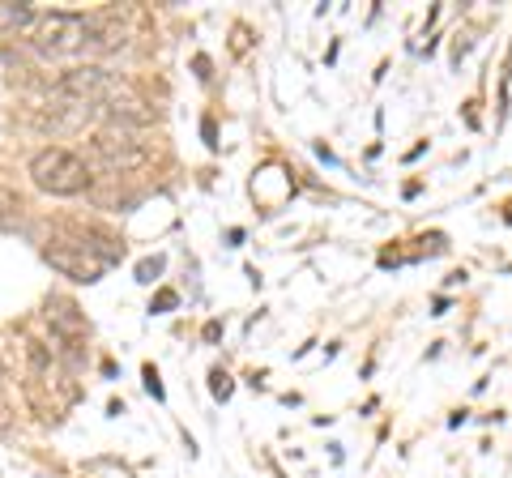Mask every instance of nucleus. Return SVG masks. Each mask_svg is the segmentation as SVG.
<instances>
[{"label": "nucleus", "instance_id": "obj_1", "mask_svg": "<svg viewBox=\"0 0 512 478\" xmlns=\"http://www.w3.org/2000/svg\"><path fill=\"white\" fill-rule=\"evenodd\" d=\"M30 180H35V188L47 197H77L90 188L94 175L82 154H73L64 146H47L30 158Z\"/></svg>", "mask_w": 512, "mask_h": 478}, {"label": "nucleus", "instance_id": "obj_2", "mask_svg": "<svg viewBox=\"0 0 512 478\" xmlns=\"http://www.w3.org/2000/svg\"><path fill=\"white\" fill-rule=\"evenodd\" d=\"M124 94V82L103 65H77L52 82V103H77V107H103Z\"/></svg>", "mask_w": 512, "mask_h": 478}, {"label": "nucleus", "instance_id": "obj_3", "mask_svg": "<svg viewBox=\"0 0 512 478\" xmlns=\"http://www.w3.org/2000/svg\"><path fill=\"white\" fill-rule=\"evenodd\" d=\"M86 150H90L94 163H99L103 171H111V175H128V171H141L150 163L146 141H137L128 129H111V124H103V129L90 133Z\"/></svg>", "mask_w": 512, "mask_h": 478}, {"label": "nucleus", "instance_id": "obj_4", "mask_svg": "<svg viewBox=\"0 0 512 478\" xmlns=\"http://www.w3.org/2000/svg\"><path fill=\"white\" fill-rule=\"evenodd\" d=\"M35 47L43 56H73V52H86V18L82 13H52L43 18Z\"/></svg>", "mask_w": 512, "mask_h": 478}, {"label": "nucleus", "instance_id": "obj_5", "mask_svg": "<svg viewBox=\"0 0 512 478\" xmlns=\"http://www.w3.org/2000/svg\"><path fill=\"white\" fill-rule=\"evenodd\" d=\"M43 261L56 269V274H64V278H73V282H99L103 278V261L94 257V252L86 248V239L82 244H47L43 248Z\"/></svg>", "mask_w": 512, "mask_h": 478}, {"label": "nucleus", "instance_id": "obj_6", "mask_svg": "<svg viewBox=\"0 0 512 478\" xmlns=\"http://www.w3.org/2000/svg\"><path fill=\"white\" fill-rule=\"evenodd\" d=\"M43 316H47V325L56 329V338L64 342V350H73L77 342L86 338V316L77 312V304H73V299L52 295V299H47V312H43Z\"/></svg>", "mask_w": 512, "mask_h": 478}, {"label": "nucleus", "instance_id": "obj_7", "mask_svg": "<svg viewBox=\"0 0 512 478\" xmlns=\"http://www.w3.org/2000/svg\"><path fill=\"white\" fill-rule=\"evenodd\" d=\"M99 111L107 116L111 129H128V133L158 124V111H154V107H146L141 99H124V94H120V99H111V103H103Z\"/></svg>", "mask_w": 512, "mask_h": 478}, {"label": "nucleus", "instance_id": "obj_8", "mask_svg": "<svg viewBox=\"0 0 512 478\" xmlns=\"http://www.w3.org/2000/svg\"><path fill=\"white\" fill-rule=\"evenodd\" d=\"M124 43L128 39L116 13H90L86 18V52H120Z\"/></svg>", "mask_w": 512, "mask_h": 478}, {"label": "nucleus", "instance_id": "obj_9", "mask_svg": "<svg viewBox=\"0 0 512 478\" xmlns=\"http://www.w3.org/2000/svg\"><path fill=\"white\" fill-rule=\"evenodd\" d=\"M35 22V5L26 0H0V35H18Z\"/></svg>", "mask_w": 512, "mask_h": 478}, {"label": "nucleus", "instance_id": "obj_10", "mask_svg": "<svg viewBox=\"0 0 512 478\" xmlns=\"http://www.w3.org/2000/svg\"><path fill=\"white\" fill-rule=\"evenodd\" d=\"M158 274H163V257H146L137 265V282H154Z\"/></svg>", "mask_w": 512, "mask_h": 478}, {"label": "nucleus", "instance_id": "obj_11", "mask_svg": "<svg viewBox=\"0 0 512 478\" xmlns=\"http://www.w3.org/2000/svg\"><path fill=\"white\" fill-rule=\"evenodd\" d=\"M18 210H22V197L9 184H0V214H18Z\"/></svg>", "mask_w": 512, "mask_h": 478}, {"label": "nucleus", "instance_id": "obj_12", "mask_svg": "<svg viewBox=\"0 0 512 478\" xmlns=\"http://www.w3.org/2000/svg\"><path fill=\"white\" fill-rule=\"evenodd\" d=\"M26 350H30V363L43 372V368H52V355L43 350V342H26Z\"/></svg>", "mask_w": 512, "mask_h": 478}, {"label": "nucleus", "instance_id": "obj_13", "mask_svg": "<svg viewBox=\"0 0 512 478\" xmlns=\"http://www.w3.org/2000/svg\"><path fill=\"white\" fill-rule=\"evenodd\" d=\"M180 299H175V291H158V299H154V312H167V308H175Z\"/></svg>", "mask_w": 512, "mask_h": 478}, {"label": "nucleus", "instance_id": "obj_14", "mask_svg": "<svg viewBox=\"0 0 512 478\" xmlns=\"http://www.w3.org/2000/svg\"><path fill=\"white\" fill-rule=\"evenodd\" d=\"M210 380H214V393H218V397H227V393H231V376H227V372H214Z\"/></svg>", "mask_w": 512, "mask_h": 478}, {"label": "nucleus", "instance_id": "obj_15", "mask_svg": "<svg viewBox=\"0 0 512 478\" xmlns=\"http://www.w3.org/2000/svg\"><path fill=\"white\" fill-rule=\"evenodd\" d=\"M9 423H13V410H9L5 402H0V436H5V432H9Z\"/></svg>", "mask_w": 512, "mask_h": 478}]
</instances>
